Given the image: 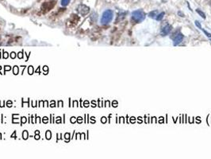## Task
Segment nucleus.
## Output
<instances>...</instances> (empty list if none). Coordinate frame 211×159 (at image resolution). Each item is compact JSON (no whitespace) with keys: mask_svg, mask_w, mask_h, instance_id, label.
I'll list each match as a JSON object with an SVG mask.
<instances>
[{"mask_svg":"<svg viewBox=\"0 0 211 159\" xmlns=\"http://www.w3.org/2000/svg\"><path fill=\"white\" fill-rule=\"evenodd\" d=\"M210 42H211V38H210Z\"/></svg>","mask_w":211,"mask_h":159,"instance_id":"4be33fe9","label":"nucleus"},{"mask_svg":"<svg viewBox=\"0 0 211 159\" xmlns=\"http://www.w3.org/2000/svg\"><path fill=\"white\" fill-rule=\"evenodd\" d=\"M171 30H172V26H171V25H169V24L167 23L165 26H163L162 27V29L160 30V35L163 37L168 35Z\"/></svg>","mask_w":211,"mask_h":159,"instance_id":"7ed1b4c3","label":"nucleus"},{"mask_svg":"<svg viewBox=\"0 0 211 159\" xmlns=\"http://www.w3.org/2000/svg\"><path fill=\"white\" fill-rule=\"evenodd\" d=\"M202 30V32H203V33H204V34H206V36H207V37H208V38H211V34H210V33H209V32H207V31H206V30H205L204 29H202V30Z\"/></svg>","mask_w":211,"mask_h":159,"instance_id":"ddd939ff","label":"nucleus"},{"mask_svg":"<svg viewBox=\"0 0 211 159\" xmlns=\"http://www.w3.org/2000/svg\"><path fill=\"white\" fill-rule=\"evenodd\" d=\"M194 24H195V26H197V27H198L199 30H202V25H201V22H200L199 21H198V20H196V21L194 22Z\"/></svg>","mask_w":211,"mask_h":159,"instance_id":"9b49d317","label":"nucleus"},{"mask_svg":"<svg viewBox=\"0 0 211 159\" xmlns=\"http://www.w3.org/2000/svg\"><path fill=\"white\" fill-rule=\"evenodd\" d=\"M145 18H146V14L141 10H137V11H133L132 15H131L132 21L135 23H141L145 19Z\"/></svg>","mask_w":211,"mask_h":159,"instance_id":"f257e3e1","label":"nucleus"},{"mask_svg":"<svg viewBox=\"0 0 211 159\" xmlns=\"http://www.w3.org/2000/svg\"><path fill=\"white\" fill-rule=\"evenodd\" d=\"M75 117H72V118H71V123H74V122H75Z\"/></svg>","mask_w":211,"mask_h":159,"instance_id":"aec40b11","label":"nucleus"},{"mask_svg":"<svg viewBox=\"0 0 211 159\" xmlns=\"http://www.w3.org/2000/svg\"><path fill=\"white\" fill-rule=\"evenodd\" d=\"M18 66H14V74H18Z\"/></svg>","mask_w":211,"mask_h":159,"instance_id":"dca6fc26","label":"nucleus"},{"mask_svg":"<svg viewBox=\"0 0 211 159\" xmlns=\"http://www.w3.org/2000/svg\"><path fill=\"white\" fill-rule=\"evenodd\" d=\"M183 39H184V35L183 34H181V33H179V34L175 37V38H174L173 45L175 46L179 45L183 41Z\"/></svg>","mask_w":211,"mask_h":159,"instance_id":"39448f33","label":"nucleus"},{"mask_svg":"<svg viewBox=\"0 0 211 159\" xmlns=\"http://www.w3.org/2000/svg\"><path fill=\"white\" fill-rule=\"evenodd\" d=\"M51 136H52V134H51V132L49 131V130H48V131L46 132V138H47V139H50Z\"/></svg>","mask_w":211,"mask_h":159,"instance_id":"4468645a","label":"nucleus"},{"mask_svg":"<svg viewBox=\"0 0 211 159\" xmlns=\"http://www.w3.org/2000/svg\"><path fill=\"white\" fill-rule=\"evenodd\" d=\"M196 12H197L198 15H199L201 17L203 18V19H205V18H206V14H205L202 11H201L200 9H196Z\"/></svg>","mask_w":211,"mask_h":159,"instance_id":"1a4fd4ad","label":"nucleus"},{"mask_svg":"<svg viewBox=\"0 0 211 159\" xmlns=\"http://www.w3.org/2000/svg\"><path fill=\"white\" fill-rule=\"evenodd\" d=\"M159 14V11L157 10H155V11H152L148 14V16L151 18H155V17L157 16V15Z\"/></svg>","mask_w":211,"mask_h":159,"instance_id":"0eeeda50","label":"nucleus"},{"mask_svg":"<svg viewBox=\"0 0 211 159\" xmlns=\"http://www.w3.org/2000/svg\"><path fill=\"white\" fill-rule=\"evenodd\" d=\"M70 1L71 0H61V5L63 7H66V6H67L70 3Z\"/></svg>","mask_w":211,"mask_h":159,"instance_id":"9d476101","label":"nucleus"},{"mask_svg":"<svg viewBox=\"0 0 211 159\" xmlns=\"http://www.w3.org/2000/svg\"><path fill=\"white\" fill-rule=\"evenodd\" d=\"M178 15L180 16L181 18H184V17H185V15H184V14L182 11H178Z\"/></svg>","mask_w":211,"mask_h":159,"instance_id":"2eb2a0df","label":"nucleus"},{"mask_svg":"<svg viewBox=\"0 0 211 159\" xmlns=\"http://www.w3.org/2000/svg\"><path fill=\"white\" fill-rule=\"evenodd\" d=\"M164 15H165L164 12H161V13H159V14H158V15H157V16L155 17V20H156V21H158V22L161 21V20L163 18V17H164Z\"/></svg>","mask_w":211,"mask_h":159,"instance_id":"6e6552de","label":"nucleus"},{"mask_svg":"<svg viewBox=\"0 0 211 159\" xmlns=\"http://www.w3.org/2000/svg\"><path fill=\"white\" fill-rule=\"evenodd\" d=\"M22 137H23L24 139H27L29 135H28V131L27 130H25V131L22 133Z\"/></svg>","mask_w":211,"mask_h":159,"instance_id":"f8f14e48","label":"nucleus"},{"mask_svg":"<svg viewBox=\"0 0 211 159\" xmlns=\"http://www.w3.org/2000/svg\"><path fill=\"white\" fill-rule=\"evenodd\" d=\"M11 58H14V57H15V53H14V52H13V53H11Z\"/></svg>","mask_w":211,"mask_h":159,"instance_id":"a211bd4d","label":"nucleus"},{"mask_svg":"<svg viewBox=\"0 0 211 159\" xmlns=\"http://www.w3.org/2000/svg\"><path fill=\"white\" fill-rule=\"evenodd\" d=\"M26 118H25V117H22V123L23 124V123H24V122H25V123H26Z\"/></svg>","mask_w":211,"mask_h":159,"instance_id":"6ab92c4d","label":"nucleus"},{"mask_svg":"<svg viewBox=\"0 0 211 159\" xmlns=\"http://www.w3.org/2000/svg\"><path fill=\"white\" fill-rule=\"evenodd\" d=\"M113 18H114V12L112 10H106L102 14L100 22L102 25H107L112 21Z\"/></svg>","mask_w":211,"mask_h":159,"instance_id":"f03ea898","label":"nucleus"},{"mask_svg":"<svg viewBox=\"0 0 211 159\" xmlns=\"http://www.w3.org/2000/svg\"><path fill=\"white\" fill-rule=\"evenodd\" d=\"M78 11L79 12V14L82 16H85L90 12V8L87 6L84 5V4H80L78 7Z\"/></svg>","mask_w":211,"mask_h":159,"instance_id":"20e7f679","label":"nucleus"},{"mask_svg":"<svg viewBox=\"0 0 211 159\" xmlns=\"http://www.w3.org/2000/svg\"><path fill=\"white\" fill-rule=\"evenodd\" d=\"M29 73L30 74H33V67L30 66V68H29Z\"/></svg>","mask_w":211,"mask_h":159,"instance_id":"f3484780","label":"nucleus"},{"mask_svg":"<svg viewBox=\"0 0 211 159\" xmlns=\"http://www.w3.org/2000/svg\"><path fill=\"white\" fill-rule=\"evenodd\" d=\"M127 14H128V12H127V11H122V12H120V13L118 14V17H117L116 22L122 21V20H123L124 18H126V16L127 15Z\"/></svg>","mask_w":211,"mask_h":159,"instance_id":"423d86ee","label":"nucleus"},{"mask_svg":"<svg viewBox=\"0 0 211 159\" xmlns=\"http://www.w3.org/2000/svg\"><path fill=\"white\" fill-rule=\"evenodd\" d=\"M67 136H68V134H65V138H68V137H67Z\"/></svg>","mask_w":211,"mask_h":159,"instance_id":"412c9836","label":"nucleus"}]
</instances>
